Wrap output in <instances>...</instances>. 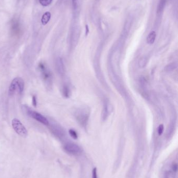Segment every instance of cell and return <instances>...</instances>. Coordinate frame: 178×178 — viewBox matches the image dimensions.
<instances>
[{"instance_id": "obj_18", "label": "cell", "mask_w": 178, "mask_h": 178, "mask_svg": "<svg viewBox=\"0 0 178 178\" xmlns=\"http://www.w3.org/2000/svg\"><path fill=\"white\" fill-rule=\"evenodd\" d=\"M32 103H33V105L34 106H35V107H36L37 105V98L36 96H33V98H32Z\"/></svg>"}, {"instance_id": "obj_7", "label": "cell", "mask_w": 178, "mask_h": 178, "mask_svg": "<svg viewBox=\"0 0 178 178\" xmlns=\"http://www.w3.org/2000/svg\"><path fill=\"white\" fill-rule=\"evenodd\" d=\"M56 69L61 75H63L65 73V67L63 63L62 59L60 57H58L56 60Z\"/></svg>"}, {"instance_id": "obj_4", "label": "cell", "mask_w": 178, "mask_h": 178, "mask_svg": "<svg viewBox=\"0 0 178 178\" xmlns=\"http://www.w3.org/2000/svg\"><path fill=\"white\" fill-rule=\"evenodd\" d=\"M64 149L67 153L72 155H78L82 152V149L75 143H68L64 146Z\"/></svg>"}, {"instance_id": "obj_1", "label": "cell", "mask_w": 178, "mask_h": 178, "mask_svg": "<svg viewBox=\"0 0 178 178\" xmlns=\"http://www.w3.org/2000/svg\"><path fill=\"white\" fill-rule=\"evenodd\" d=\"M24 85L25 83L23 79L20 77H17L14 79L10 83L9 88V96H13L16 92L22 94L24 90Z\"/></svg>"}, {"instance_id": "obj_17", "label": "cell", "mask_w": 178, "mask_h": 178, "mask_svg": "<svg viewBox=\"0 0 178 178\" xmlns=\"http://www.w3.org/2000/svg\"><path fill=\"white\" fill-rule=\"evenodd\" d=\"M163 130H164V127L163 125H161L159 126L158 129V134L159 136H161L163 133Z\"/></svg>"}, {"instance_id": "obj_5", "label": "cell", "mask_w": 178, "mask_h": 178, "mask_svg": "<svg viewBox=\"0 0 178 178\" xmlns=\"http://www.w3.org/2000/svg\"><path fill=\"white\" fill-rule=\"evenodd\" d=\"M89 118V113L86 109H80L76 113V119L82 125H86Z\"/></svg>"}, {"instance_id": "obj_15", "label": "cell", "mask_w": 178, "mask_h": 178, "mask_svg": "<svg viewBox=\"0 0 178 178\" xmlns=\"http://www.w3.org/2000/svg\"><path fill=\"white\" fill-rule=\"evenodd\" d=\"M52 0H39V2L43 6H47L50 5Z\"/></svg>"}, {"instance_id": "obj_12", "label": "cell", "mask_w": 178, "mask_h": 178, "mask_svg": "<svg viewBox=\"0 0 178 178\" xmlns=\"http://www.w3.org/2000/svg\"><path fill=\"white\" fill-rule=\"evenodd\" d=\"M147 59L145 57H142L140 58L138 62V65L140 68H144L146 64H147Z\"/></svg>"}, {"instance_id": "obj_22", "label": "cell", "mask_w": 178, "mask_h": 178, "mask_svg": "<svg viewBox=\"0 0 178 178\" xmlns=\"http://www.w3.org/2000/svg\"><path fill=\"white\" fill-rule=\"evenodd\" d=\"M172 170L175 172H176L178 170V165H177V163L173 165V166H172Z\"/></svg>"}, {"instance_id": "obj_13", "label": "cell", "mask_w": 178, "mask_h": 178, "mask_svg": "<svg viewBox=\"0 0 178 178\" xmlns=\"http://www.w3.org/2000/svg\"><path fill=\"white\" fill-rule=\"evenodd\" d=\"M63 94L64 96L66 98H68L70 96V91L67 86L64 85L63 88Z\"/></svg>"}, {"instance_id": "obj_16", "label": "cell", "mask_w": 178, "mask_h": 178, "mask_svg": "<svg viewBox=\"0 0 178 178\" xmlns=\"http://www.w3.org/2000/svg\"><path fill=\"white\" fill-rule=\"evenodd\" d=\"M69 134H70L71 136L74 139H77L78 138L77 134L75 131L73 129H70L69 130Z\"/></svg>"}, {"instance_id": "obj_6", "label": "cell", "mask_w": 178, "mask_h": 178, "mask_svg": "<svg viewBox=\"0 0 178 178\" xmlns=\"http://www.w3.org/2000/svg\"><path fill=\"white\" fill-rule=\"evenodd\" d=\"M38 68L42 73L43 80L46 82H49L51 79V73L50 71L46 68L43 62H40L38 65Z\"/></svg>"}, {"instance_id": "obj_8", "label": "cell", "mask_w": 178, "mask_h": 178, "mask_svg": "<svg viewBox=\"0 0 178 178\" xmlns=\"http://www.w3.org/2000/svg\"><path fill=\"white\" fill-rule=\"evenodd\" d=\"M50 18L51 14L50 12H47L45 13L41 18V23L43 25H45L46 24H47L50 19Z\"/></svg>"}, {"instance_id": "obj_11", "label": "cell", "mask_w": 178, "mask_h": 178, "mask_svg": "<svg viewBox=\"0 0 178 178\" xmlns=\"http://www.w3.org/2000/svg\"><path fill=\"white\" fill-rule=\"evenodd\" d=\"M177 67V64L176 63H170L166 66L165 68V70L167 72L175 70Z\"/></svg>"}, {"instance_id": "obj_2", "label": "cell", "mask_w": 178, "mask_h": 178, "mask_svg": "<svg viewBox=\"0 0 178 178\" xmlns=\"http://www.w3.org/2000/svg\"><path fill=\"white\" fill-rule=\"evenodd\" d=\"M12 125L13 129L18 135L23 138H26L27 136V130L18 119L16 118L13 119L12 121Z\"/></svg>"}, {"instance_id": "obj_20", "label": "cell", "mask_w": 178, "mask_h": 178, "mask_svg": "<svg viewBox=\"0 0 178 178\" xmlns=\"http://www.w3.org/2000/svg\"><path fill=\"white\" fill-rule=\"evenodd\" d=\"M165 178H173L171 172H167L165 174Z\"/></svg>"}, {"instance_id": "obj_3", "label": "cell", "mask_w": 178, "mask_h": 178, "mask_svg": "<svg viewBox=\"0 0 178 178\" xmlns=\"http://www.w3.org/2000/svg\"><path fill=\"white\" fill-rule=\"evenodd\" d=\"M25 107L27 115L29 116L31 118L35 119L37 121L44 125H46V126L49 125V122L45 117H44L41 114H40V113L31 109L30 108L28 107L27 106H25Z\"/></svg>"}, {"instance_id": "obj_21", "label": "cell", "mask_w": 178, "mask_h": 178, "mask_svg": "<svg viewBox=\"0 0 178 178\" xmlns=\"http://www.w3.org/2000/svg\"><path fill=\"white\" fill-rule=\"evenodd\" d=\"M72 2H73V8L75 9L77 8L78 0H72Z\"/></svg>"}, {"instance_id": "obj_10", "label": "cell", "mask_w": 178, "mask_h": 178, "mask_svg": "<svg viewBox=\"0 0 178 178\" xmlns=\"http://www.w3.org/2000/svg\"><path fill=\"white\" fill-rule=\"evenodd\" d=\"M53 131L54 132V133L55 134V135L58 136L59 137H61L64 134L63 130L60 127H58V126H55L53 128Z\"/></svg>"}, {"instance_id": "obj_14", "label": "cell", "mask_w": 178, "mask_h": 178, "mask_svg": "<svg viewBox=\"0 0 178 178\" xmlns=\"http://www.w3.org/2000/svg\"><path fill=\"white\" fill-rule=\"evenodd\" d=\"M165 3H166V0H161L160 1L159 4V6H158V12H161L163 10V8H164L165 6Z\"/></svg>"}, {"instance_id": "obj_9", "label": "cell", "mask_w": 178, "mask_h": 178, "mask_svg": "<svg viewBox=\"0 0 178 178\" xmlns=\"http://www.w3.org/2000/svg\"><path fill=\"white\" fill-rule=\"evenodd\" d=\"M156 38V33L155 31L151 32L147 38V42L149 44H153L155 41Z\"/></svg>"}, {"instance_id": "obj_19", "label": "cell", "mask_w": 178, "mask_h": 178, "mask_svg": "<svg viewBox=\"0 0 178 178\" xmlns=\"http://www.w3.org/2000/svg\"><path fill=\"white\" fill-rule=\"evenodd\" d=\"M93 176H92V178H97V168H95L93 169Z\"/></svg>"}]
</instances>
